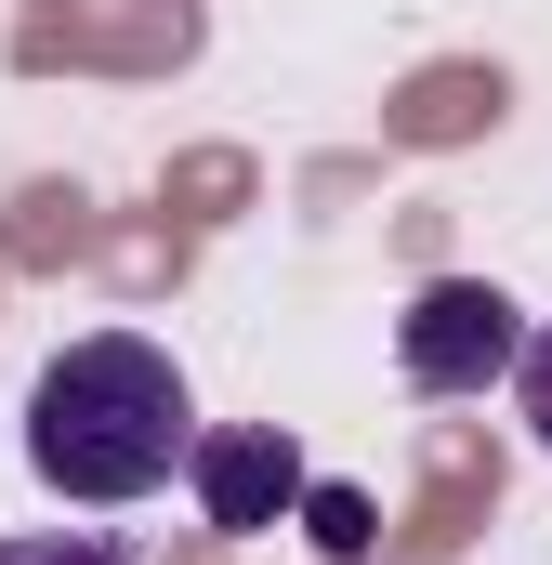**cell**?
Segmentation results:
<instances>
[{
    "mask_svg": "<svg viewBox=\"0 0 552 565\" xmlns=\"http://www.w3.org/2000/svg\"><path fill=\"white\" fill-rule=\"evenodd\" d=\"M184 447H198V395L145 329H93L26 382V473L53 500H93V513L145 500V487H171Z\"/></svg>",
    "mask_w": 552,
    "mask_h": 565,
    "instance_id": "1",
    "label": "cell"
},
{
    "mask_svg": "<svg viewBox=\"0 0 552 565\" xmlns=\"http://www.w3.org/2000/svg\"><path fill=\"white\" fill-rule=\"evenodd\" d=\"M513 355H527V316H513V289H487V277H434L395 316V369L421 395H487V382H513Z\"/></svg>",
    "mask_w": 552,
    "mask_h": 565,
    "instance_id": "2",
    "label": "cell"
},
{
    "mask_svg": "<svg viewBox=\"0 0 552 565\" xmlns=\"http://www.w3.org/2000/svg\"><path fill=\"white\" fill-rule=\"evenodd\" d=\"M184 473H198V513H211L224 540H264V526H289V513H302V487H316V473H302V447H289L276 422L198 434V447H184Z\"/></svg>",
    "mask_w": 552,
    "mask_h": 565,
    "instance_id": "3",
    "label": "cell"
},
{
    "mask_svg": "<svg viewBox=\"0 0 552 565\" xmlns=\"http://www.w3.org/2000/svg\"><path fill=\"white\" fill-rule=\"evenodd\" d=\"M302 526H316V553H329V565H355V553H369V526H382V513H369L355 487H302Z\"/></svg>",
    "mask_w": 552,
    "mask_h": 565,
    "instance_id": "4",
    "label": "cell"
},
{
    "mask_svg": "<svg viewBox=\"0 0 552 565\" xmlns=\"http://www.w3.org/2000/svg\"><path fill=\"white\" fill-rule=\"evenodd\" d=\"M0 565H119L106 526H40V540H0Z\"/></svg>",
    "mask_w": 552,
    "mask_h": 565,
    "instance_id": "5",
    "label": "cell"
},
{
    "mask_svg": "<svg viewBox=\"0 0 552 565\" xmlns=\"http://www.w3.org/2000/svg\"><path fill=\"white\" fill-rule=\"evenodd\" d=\"M513 395H527V434L552 447V329H527V355H513Z\"/></svg>",
    "mask_w": 552,
    "mask_h": 565,
    "instance_id": "6",
    "label": "cell"
}]
</instances>
